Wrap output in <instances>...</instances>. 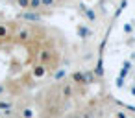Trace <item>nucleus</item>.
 I'll return each mask as SVG.
<instances>
[{"instance_id":"1","label":"nucleus","mask_w":135,"mask_h":118,"mask_svg":"<svg viewBox=\"0 0 135 118\" xmlns=\"http://www.w3.org/2000/svg\"><path fill=\"white\" fill-rule=\"evenodd\" d=\"M11 37H13V41L19 43V44H28V43H33V41H35V30H33V26H30V24H26V26H17Z\"/></svg>"},{"instance_id":"2","label":"nucleus","mask_w":135,"mask_h":118,"mask_svg":"<svg viewBox=\"0 0 135 118\" xmlns=\"http://www.w3.org/2000/svg\"><path fill=\"white\" fill-rule=\"evenodd\" d=\"M57 52L54 50V48H50V46H43L39 52H37V63H43V65H46L50 70L56 66V63H57Z\"/></svg>"},{"instance_id":"3","label":"nucleus","mask_w":135,"mask_h":118,"mask_svg":"<svg viewBox=\"0 0 135 118\" xmlns=\"http://www.w3.org/2000/svg\"><path fill=\"white\" fill-rule=\"evenodd\" d=\"M74 90H76V85H74L72 81H67V83H61V85H59L57 94H59V98H61L63 101H67V100H70V98L74 96Z\"/></svg>"},{"instance_id":"4","label":"nucleus","mask_w":135,"mask_h":118,"mask_svg":"<svg viewBox=\"0 0 135 118\" xmlns=\"http://www.w3.org/2000/svg\"><path fill=\"white\" fill-rule=\"evenodd\" d=\"M15 24H11V22H0V43H6V41H9L11 39V35H13V32H15Z\"/></svg>"},{"instance_id":"5","label":"nucleus","mask_w":135,"mask_h":118,"mask_svg":"<svg viewBox=\"0 0 135 118\" xmlns=\"http://www.w3.org/2000/svg\"><path fill=\"white\" fill-rule=\"evenodd\" d=\"M48 72H50V68H48L46 65H43V63H33V65H32V76H33L35 79L46 78Z\"/></svg>"},{"instance_id":"6","label":"nucleus","mask_w":135,"mask_h":118,"mask_svg":"<svg viewBox=\"0 0 135 118\" xmlns=\"http://www.w3.org/2000/svg\"><path fill=\"white\" fill-rule=\"evenodd\" d=\"M70 81H72L76 87L87 85V79H85V74H83V72H72V74H70Z\"/></svg>"},{"instance_id":"7","label":"nucleus","mask_w":135,"mask_h":118,"mask_svg":"<svg viewBox=\"0 0 135 118\" xmlns=\"http://www.w3.org/2000/svg\"><path fill=\"white\" fill-rule=\"evenodd\" d=\"M19 118H33V109L32 107H22L19 112Z\"/></svg>"},{"instance_id":"8","label":"nucleus","mask_w":135,"mask_h":118,"mask_svg":"<svg viewBox=\"0 0 135 118\" xmlns=\"http://www.w3.org/2000/svg\"><path fill=\"white\" fill-rule=\"evenodd\" d=\"M43 6H41V0H30V8H28V11H37V9H41Z\"/></svg>"},{"instance_id":"9","label":"nucleus","mask_w":135,"mask_h":118,"mask_svg":"<svg viewBox=\"0 0 135 118\" xmlns=\"http://www.w3.org/2000/svg\"><path fill=\"white\" fill-rule=\"evenodd\" d=\"M56 4H57L56 0H41V6H43L45 9H52V8H54Z\"/></svg>"},{"instance_id":"10","label":"nucleus","mask_w":135,"mask_h":118,"mask_svg":"<svg viewBox=\"0 0 135 118\" xmlns=\"http://www.w3.org/2000/svg\"><path fill=\"white\" fill-rule=\"evenodd\" d=\"M17 6L21 9H28L30 8V0H17Z\"/></svg>"},{"instance_id":"11","label":"nucleus","mask_w":135,"mask_h":118,"mask_svg":"<svg viewBox=\"0 0 135 118\" xmlns=\"http://www.w3.org/2000/svg\"><path fill=\"white\" fill-rule=\"evenodd\" d=\"M11 101H4V100H0V111H8V109H11Z\"/></svg>"},{"instance_id":"12","label":"nucleus","mask_w":135,"mask_h":118,"mask_svg":"<svg viewBox=\"0 0 135 118\" xmlns=\"http://www.w3.org/2000/svg\"><path fill=\"white\" fill-rule=\"evenodd\" d=\"M115 118H128V114H126L124 111H117V112H115Z\"/></svg>"},{"instance_id":"13","label":"nucleus","mask_w":135,"mask_h":118,"mask_svg":"<svg viewBox=\"0 0 135 118\" xmlns=\"http://www.w3.org/2000/svg\"><path fill=\"white\" fill-rule=\"evenodd\" d=\"M2 94H6V85L0 83V96H2Z\"/></svg>"},{"instance_id":"14","label":"nucleus","mask_w":135,"mask_h":118,"mask_svg":"<svg viewBox=\"0 0 135 118\" xmlns=\"http://www.w3.org/2000/svg\"><path fill=\"white\" fill-rule=\"evenodd\" d=\"M56 2H57V4H59V2H67V0H56Z\"/></svg>"}]
</instances>
